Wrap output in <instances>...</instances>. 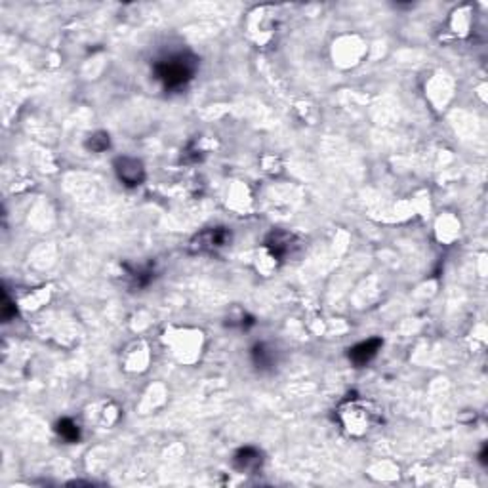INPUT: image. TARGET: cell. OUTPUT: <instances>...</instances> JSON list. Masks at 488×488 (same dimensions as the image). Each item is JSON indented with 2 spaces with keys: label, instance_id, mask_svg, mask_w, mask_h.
<instances>
[{
  "label": "cell",
  "instance_id": "cell-9",
  "mask_svg": "<svg viewBox=\"0 0 488 488\" xmlns=\"http://www.w3.org/2000/svg\"><path fill=\"white\" fill-rule=\"evenodd\" d=\"M86 147H88L90 151H94V153L105 151V149L109 147V133H105V132L92 133V136L88 138V141H86Z\"/></svg>",
  "mask_w": 488,
  "mask_h": 488
},
{
  "label": "cell",
  "instance_id": "cell-2",
  "mask_svg": "<svg viewBox=\"0 0 488 488\" xmlns=\"http://www.w3.org/2000/svg\"><path fill=\"white\" fill-rule=\"evenodd\" d=\"M231 242V231L227 227H210L201 231L191 241V252L206 254L218 252L220 248L227 246Z\"/></svg>",
  "mask_w": 488,
  "mask_h": 488
},
{
  "label": "cell",
  "instance_id": "cell-5",
  "mask_svg": "<svg viewBox=\"0 0 488 488\" xmlns=\"http://www.w3.org/2000/svg\"><path fill=\"white\" fill-rule=\"evenodd\" d=\"M381 349V340L380 338H372V340H367V342H361L353 345L349 349V361L357 364V367H364L368 362L372 361L378 351Z\"/></svg>",
  "mask_w": 488,
  "mask_h": 488
},
{
  "label": "cell",
  "instance_id": "cell-10",
  "mask_svg": "<svg viewBox=\"0 0 488 488\" xmlns=\"http://www.w3.org/2000/svg\"><path fill=\"white\" fill-rule=\"evenodd\" d=\"M16 315V309L12 307V302L8 299V296H4V307H2V317L4 321H10V319Z\"/></svg>",
  "mask_w": 488,
  "mask_h": 488
},
{
  "label": "cell",
  "instance_id": "cell-3",
  "mask_svg": "<svg viewBox=\"0 0 488 488\" xmlns=\"http://www.w3.org/2000/svg\"><path fill=\"white\" fill-rule=\"evenodd\" d=\"M114 172L122 184L128 187H138L145 179V168L141 165V160L132 159V157H119L114 160Z\"/></svg>",
  "mask_w": 488,
  "mask_h": 488
},
{
  "label": "cell",
  "instance_id": "cell-8",
  "mask_svg": "<svg viewBox=\"0 0 488 488\" xmlns=\"http://www.w3.org/2000/svg\"><path fill=\"white\" fill-rule=\"evenodd\" d=\"M57 433L61 435V439L69 441V443H76L81 439V427L73 422L71 418H64L57 422Z\"/></svg>",
  "mask_w": 488,
  "mask_h": 488
},
{
  "label": "cell",
  "instance_id": "cell-1",
  "mask_svg": "<svg viewBox=\"0 0 488 488\" xmlns=\"http://www.w3.org/2000/svg\"><path fill=\"white\" fill-rule=\"evenodd\" d=\"M198 59L189 52L185 54H172L155 64V76L165 84L166 90H178L189 83L195 76Z\"/></svg>",
  "mask_w": 488,
  "mask_h": 488
},
{
  "label": "cell",
  "instance_id": "cell-6",
  "mask_svg": "<svg viewBox=\"0 0 488 488\" xmlns=\"http://www.w3.org/2000/svg\"><path fill=\"white\" fill-rule=\"evenodd\" d=\"M233 463H235L237 470L242 471V473H256L263 463V456H261V452L258 448L244 446V448L237 452Z\"/></svg>",
  "mask_w": 488,
  "mask_h": 488
},
{
  "label": "cell",
  "instance_id": "cell-7",
  "mask_svg": "<svg viewBox=\"0 0 488 488\" xmlns=\"http://www.w3.org/2000/svg\"><path fill=\"white\" fill-rule=\"evenodd\" d=\"M252 361L260 370L275 367V351L266 343H258L252 349Z\"/></svg>",
  "mask_w": 488,
  "mask_h": 488
},
{
  "label": "cell",
  "instance_id": "cell-4",
  "mask_svg": "<svg viewBox=\"0 0 488 488\" xmlns=\"http://www.w3.org/2000/svg\"><path fill=\"white\" fill-rule=\"evenodd\" d=\"M266 246L267 250L271 252L273 258H286V256H292L294 250L299 246L298 239L296 235H292L288 231H282V229H275L271 231L266 239Z\"/></svg>",
  "mask_w": 488,
  "mask_h": 488
}]
</instances>
